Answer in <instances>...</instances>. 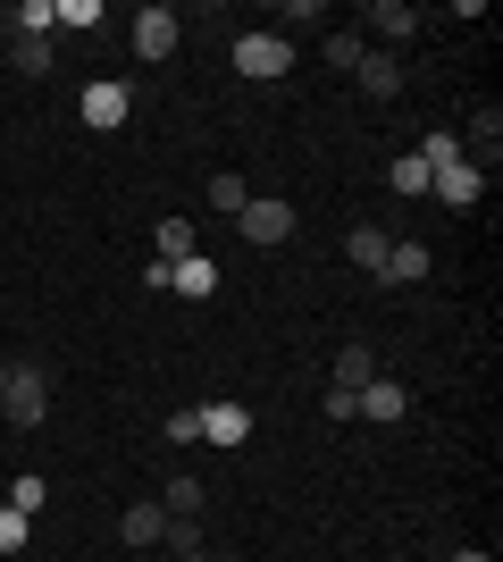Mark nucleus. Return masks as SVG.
<instances>
[{"label":"nucleus","instance_id":"obj_8","mask_svg":"<svg viewBox=\"0 0 503 562\" xmlns=\"http://www.w3.org/2000/svg\"><path fill=\"white\" fill-rule=\"evenodd\" d=\"M353 76H361V93H369V101H403V59H395V50H369Z\"/></svg>","mask_w":503,"mask_h":562},{"label":"nucleus","instance_id":"obj_1","mask_svg":"<svg viewBox=\"0 0 503 562\" xmlns=\"http://www.w3.org/2000/svg\"><path fill=\"white\" fill-rule=\"evenodd\" d=\"M236 76H252V85H277V76H294V34H277V25H252V34H236Z\"/></svg>","mask_w":503,"mask_h":562},{"label":"nucleus","instance_id":"obj_16","mask_svg":"<svg viewBox=\"0 0 503 562\" xmlns=\"http://www.w3.org/2000/svg\"><path fill=\"white\" fill-rule=\"evenodd\" d=\"M160 529H168L160 504H126V520H118V538H126V546H160Z\"/></svg>","mask_w":503,"mask_h":562},{"label":"nucleus","instance_id":"obj_27","mask_svg":"<svg viewBox=\"0 0 503 562\" xmlns=\"http://www.w3.org/2000/svg\"><path fill=\"white\" fill-rule=\"evenodd\" d=\"M168 446H202V403H193V412H168Z\"/></svg>","mask_w":503,"mask_h":562},{"label":"nucleus","instance_id":"obj_23","mask_svg":"<svg viewBox=\"0 0 503 562\" xmlns=\"http://www.w3.org/2000/svg\"><path fill=\"white\" fill-rule=\"evenodd\" d=\"M243 202H252V186H243V177H227V168H218V177H210V211H218V218H236Z\"/></svg>","mask_w":503,"mask_h":562},{"label":"nucleus","instance_id":"obj_24","mask_svg":"<svg viewBox=\"0 0 503 562\" xmlns=\"http://www.w3.org/2000/svg\"><path fill=\"white\" fill-rule=\"evenodd\" d=\"M43 504H50V487L34 479V470H18V487H9V513H25V520H34Z\"/></svg>","mask_w":503,"mask_h":562},{"label":"nucleus","instance_id":"obj_9","mask_svg":"<svg viewBox=\"0 0 503 562\" xmlns=\"http://www.w3.org/2000/svg\"><path fill=\"white\" fill-rule=\"evenodd\" d=\"M193 252H202V227H193V218H160V227H151V260L176 269V260H193Z\"/></svg>","mask_w":503,"mask_h":562},{"label":"nucleus","instance_id":"obj_28","mask_svg":"<svg viewBox=\"0 0 503 562\" xmlns=\"http://www.w3.org/2000/svg\"><path fill=\"white\" fill-rule=\"evenodd\" d=\"M59 25H76V34H93V25H101V0H59Z\"/></svg>","mask_w":503,"mask_h":562},{"label":"nucleus","instance_id":"obj_6","mask_svg":"<svg viewBox=\"0 0 503 562\" xmlns=\"http://www.w3.org/2000/svg\"><path fill=\"white\" fill-rule=\"evenodd\" d=\"M403 412H411V395L395 386V378H369V386L353 395V420H378V428H395Z\"/></svg>","mask_w":503,"mask_h":562},{"label":"nucleus","instance_id":"obj_3","mask_svg":"<svg viewBox=\"0 0 503 562\" xmlns=\"http://www.w3.org/2000/svg\"><path fill=\"white\" fill-rule=\"evenodd\" d=\"M176 34H185V18H176V9H135V25H126L135 59H168V50H176Z\"/></svg>","mask_w":503,"mask_h":562},{"label":"nucleus","instance_id":"obj_15","mask_svg":"<svg viewBox=\"0 0 503 562\" xmlns=\"http://www.w3.org/2000/svg\"><path fill=\"white\" fill-rule=\"evenodd\" d=\"M386 244H395L386 227H353V235H344V252H353V269H369V278L386 269Z\"/></svg>","mask_w":503,"mask_h":562},{"label":"nucleus","instance_id":"obj_21","mask_svg":"<svg viewBox=\"0 0 503 562\" xmlns=\"http://www.w3.org/2000/svg\"><path fill=\"white\" fill-rule=\"evenodd\" d=\"M202 504H210L202 479H168V487H160V513H202Z\"/></svg>","mask_w":503,"mask_h":562},{"label":"nucleus","instance_id":"obj_10","mask_svg":"<svg viewBox=\"0 0 503 562\" xmlns=\"http://www.w3.org/2000/svg\"><path fill=\"white\" fill-rule=\"evenodd\" d=\"M202 437H210V446H243V437H252V412H243V403H202Z\"/></svg>","mask_w":503,"mask_h":562},{"label":"nucleus","instance_id":"obj_12","mask_svg":"<svg viewBox=\"0 0 503 562\" xmlns=\"http://www.w3.org/2000/svg\"><path fill=\"white\" fill-rule=\"evenodd\" d=\"M369 378H378V352H369V345H344V352H335V395H361Z\"/></svg>","mask_w":503,"mask_h":562},{"label":"nucleus","instance_id":"obj_5","mask_svg":"<svg viewBox=\"0 0 503 562\" xmlns=\"http://www.w3.org/2000/svg\"><path fill=\"white\" fill-rule=\"evenodd\" d=\"M428 193H436V202H454V211H470V202L487 193V168L479 160H445V168H428Z\"/></svg>","mask_w":503,"mask_h":562},{"label":"nucleus","instance_id":"obj_26","mask_svg":"<svg viewBox=\"0 0 503 562\" xmlns=\"http://www.w3.org/2000/svg\"><path fill=\"white\" fill-rule=\"evenodd\" d=\"M25 538H34V520H25V513H9V504H0V554H25Z\"/></svg>","mask_w":503,"mask_h":562},{"label":"nucleus","instance_id":"obj_4","mask_svg":"<svg viewBox=\"0 0 503 562\" xmlns=\"http://www.w3.org/2000/svg\"><path fill=\"white\" fill-rule=\"evenodd\" d=\"M236 227H243V244H286V235H294V211L277 202V193H252V202L236 211Z\"/></svg>","mask_w":503,"mask_h":562},{"label":"nucleus","instance_id":"obj_7","mask_svg":"<svg viewBox=\"0 0 503 562\" xmlns=\"http://www.w3.org/2000/svg\"><path fill=\"white\" fill-rule=\"evenodd\" d=\"M84 126H93V135H118V126H126V85H118V76L84 85Z\"/></svg>","mask_w":503,"mask_h":562},{"label":"nucleus","instance_id":"obj_29","mask_svg":"<svg viewBox=\"0 0 503 562\" xmlns=\"http://www.w3.org/2000/svg\"><path fill=\"white\" fill-rule=\"evenodd\" d=\"M420 160H428V168H445V160H461V135H428V143H420Z\"/></svg>","mask_w":503,"mask_h":562},{"label":"nucleus","instance_id":"obj_2","mask_svg":"<svg viewBox=\"0 0 503 562\" xmlns=\"http://www.w3.org/2000/svg\"><path fill=\"white\" fill-rule=\"evenodd\" d=\"M0 412H9V428H43L50 420V370H43V361H18V370H9Z\"/></svg>","mask_w":503,"mask_h":562},{"label":"nucleus","instance_id":"obj_17","mask_svg":"<svg viewBox=\"0 0 503 562\" xmlns=\"http://www.w3.org/2000/svg\"><path fill=\"white\" fill-rule=\"evenodd\" d=\"M369 25H378L386 43H411V34H420V9H403V0H378V9H369Z\"/></svg>","mask_w":503,"mask_h":562},{"label":"nucleus","instance_id":"obj_22","mask_svg":"<svg viewBox=\"0 0 503 562\" xmlns=\"http://www.w3.org/2000/svg\"><path fill=\"white\" fill-rule=\"evenodd\" d=\"M361 59H369V43H361L353 25H335V34H328V68H344V76H353Z\"/></svg>","mask_w":503,"mask_h":562},{"label":"nucleus","instance_id":"obj_25","mask_svg":"<svg viewBox=\"0 0 503 562\" xmlns=\"http://www.w3.org/2000/svg\"><path fill=\"white\" fill-rule=\"evenodd\" d=\"M470 143H479L487 160H495V143H503V110H495V101H487V110L470 117Z\"/></svg>","mask_w":503,"mask_h":562},{"label":"nucleus","instance_id":"obj_11","mask_svg":"<svg viewBox=\"0 0 503 562\" xmlns=\"http://www.w3.org/2000/svg\"><path fill=\"white\" fill-rule=\"evenodd\" d=\"M160 546H168L176 562H210V546H202V513H168Z\"/></svg>","mask_w":503,"mask_h":562},{"label":"nucleus","instance_id":"obj_14","mask_svg":"<svg viewBox=\"0 0 503 562\" xmlns=\"http://www.w3.org/2000/svg\"><path fill=\"white\" fill-rule=\"evenodd\" d=\"M168 294H185V303H202V294H218V269L202 252L193 260H176V269H168Z\"/></svg>","mask_w":503,"mask_h":562},{"label":"nucleus","instance_id":"obj_20","mask_svg":"<svg viewBox=\"0 0 503 562\" xmlns=\"http://www.w3.org/2000/svg\"><path fill=\"white\" fill-rule=\"evenodd\" d=\"M9 34H59V0H18V25Z\"/></svg>","mask_w":503,"mask_h":562},{"label":"nucleus","instance_id":"obj_30","mask_svg":"<svg viewBox=\"0 0 503 562\" xmlns=\"http://www.w3.org/2000/svg\"><path fill=\"white\" fill-rule=\"evenodd\" d=\"M454 562H487V554H479V546H461V554H454Z\"/></svg>","mask_w":503,"mask_h":562},{"label":"nucleus","instance_id":"obj_13","mask_svg":"<svg viewBox=\"0 0 503 562\" xmlns=\"http://www.w3.org/2000/svg\"><path fill=\"white\" fill-rule=\"evenodd\" d=\"M428 269H436V260H428V244H386V269H378V278H395V285H420Z\"/></svg>","mask_w":503,"mask_h":562},{"label":"nucleus","instance_id":"obj_18","mask_svg":"<svg viewBox=\"0 0 503 562\" xmlns=\"http://www.w3.org/2000/svg\"><path fill=\"white\" fill-rule=\"evenodd\" d=\"M9 59L18 76H50V34H9Z\"/></svg>","mask_w":503,"mask_h":562},{"label":"nucleus","instance_id":"obj_19","mask_svg":"<svg viewBox=\"0 0 503 562\" xmlns=\"http://www.w3.org/2000/svg\"><path fill=\"white\" fill-rule=\"evenodd\" d=\"M386 186L403 193V202H420V193H428V160H420V151H403V160L386 168Z\"/></svg>","mask_w":503,"mask_h":562}]
</instances>
